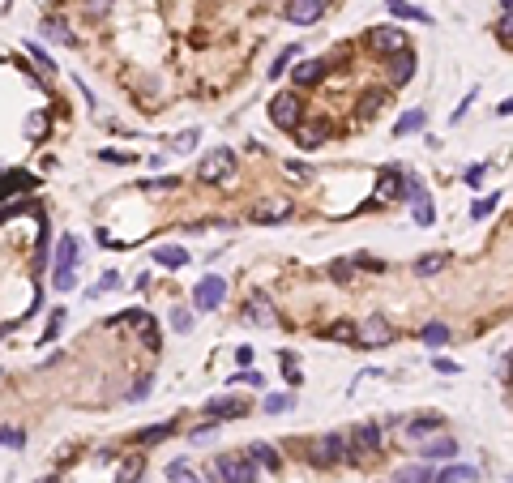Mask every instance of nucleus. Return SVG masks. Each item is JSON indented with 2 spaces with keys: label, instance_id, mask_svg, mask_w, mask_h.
<instances>
[{
  "label": "nucleus",
  "instance_id": "f257e3e1",
  "mask_svg": "<svg viewBox=\"0 0 513 483\" xmlns=\"http://www.w3.org/2000/svg\"><path fill=\"white\" fill-rule=\"evenodd\" d=\"M73 261H77V240H73V236H60V240H56V261H51L56 291H73V287H77V278H73Z\"/></svg>",
  "mask_w": 513,
  "mask_h": 483
},
{
  "label": "nucleus",
  "instance_id": "f03ea898",
  "mask_svg": "<svg viewBox=\"0 0 513 483\" xmlns=\"http://www.w3.org/2000/svg\"><path fill=\"white\" fill-rule=\"evenodd\" d=\"M389 342H394V326H389L381 312H372L368 321H359V326H355V347L381 351V347H389Z\"/></svg>",
  "mask_w": 513,
  "mask_h": 483
},
{
  "label": "nucleus",
  "instance_id": "7ed1b4c3",
  "mask_svg": "<svg viewBox=\"0 0 513 483\" xmlns=\"http://www.w3.org/2000/svg\"><path fill=\"white\" fill-rule=\"evenodd\" d=\"M231 172H235V154H231L227 146L210 150V154L201 158V167H197V176H201L205 184H223V180H231Z\"/></svg>",
  "mask_w": 513,
  "mask_h": 483
},
{
  "label": "nucleus",
  "instance_id": "20e7f679",
  "mask_svg": "<svg viewBox=\"0 0 513 483\" xmlns=\"http://www.w3.org/2000/svg\"><path fill=\"white\" fill-rule=\"evenodd\" d=\"M210 470L219 475V483H256V462L252 458H219Z\"/></svg>",
  "mask_w": 513,
  "mask_h": 483
},
{
  "label": "nucleus",
  "instance_id": "39448f33",
  "mask_svg": "<svg viewBox=\"0 0 513 483\" xmlns=\"http://www.w3.org/2000/svg\"><path fill=\"white\" fill-rule=\"evenodd\" d=\"M223 295H227V283H223V274H205L197 287H193V308H219L223 304Z\"/></svg>",
  "mask_w": 513,
  "mask_h": 483
},
{
  "label": "nucleus",
  "instance_id": "423d86ee",
  "mask_svg": "<svg viewBox=\"0 0 513 483\" xmlns=\"http://www.w3.org/2000/svg\"><path fill=\"white\" fill-rule=\"evenodd\" d=\"M299 116H304V107H299V98H295V94H278V98L270 103V120H274L278 129H295V124H299Z\"/></svg>",
  "mask_w": 513,
  "mask_h": 483
},
{
  "label": "nucleus",
  "instance_id": "0eeeda50",
  "mask_svg": "<svg viewBox=\"0 0 513 483\" xmlns=\"http://www.w3.org/2000/svg\"><path fill=\"white\" fill-rule=\"evenodd\" d=\"M321 13H325V0H287V22L295 26H313L321 22Z\"/></svg>",
  "mask_w": 513,
  "mask_h": 483
},
{
  "label": "nucleus",
  "instance_id": "6e6552de",
  "mask_svg": "<svg viewBox=\"0 0 513 483\" xmlns=\"http://www.w3.org/2000/svg\"><path fill=\"white\" fill-rule=\"evenodd\" d=\"M368 47H372V51H385V56H394V51L406 47V34H402L398 26H377V30H368Z\"/></svg>",
  "mask_w": 513,
  "mask_h": 483
},
{
  "label": "nucleus",
  "instance_id": "1a4fd4ad",
  "mask_svg": "<svg viewBox=\"0 0 513 483\" xmlns=\"http://www.w3.org/2000/svg\"><path fill=\"white\" fill-rule=\"evenodd\" d=\"M377 445H381V427H377V423H364V427L355 432V445H351V449H342V453H346L351 462H359V458H368Z\"/></svg>",
  "mask_w": 513,
  "mask_h": 483
},
{
  "label": "nucleus",
  "instance_id": "9d476101",
  "mask_svg": "<svg viewBox=\"0 0 513 483\" xmlns=\"http://www.w3.org/2000/svg\"><path fill=\"white\" fill-rule=\"evenodd\" d=\"M398 201V197H406V167H385L381 172V188H377V197L372 201Z\"/></svg>",
  "mask_w": 513,
  "mask_h": 483
},
{
  "label": "nucleus",
  "instance_id": "9b49d317",
  "mask_svg": "<svg viewBox=\"0 0 513 483\" xmlns=\"http://www.w3.org/2000/svg\"><path fill=\"white\" fill-rule=\"evenodd\" d=\"M389 77H394V86H406L410 77H415V56H410L406 47L389 56Z\"/></svg>",
  "mask_w": 513,
  "mask_h": 483
},
{
  "label": "nucleus",
  "instance_id": "f8f14e48",
  "mask_svg": "<svg viewBox=\"0 0 513 483\" xmlns=\"http://www.w3.org/2000/svg\"><path fill=\"white\" fill-rule=\"evenodd\" d=\"M325 137H330V124H321V120H313V124H295V141H299V150H317Z\"/></svg>",
  "mask_w": 513,
  "mask_h": 483
},
{
  "label": "nucleus",
  "instance_id": "ddd939ff",
  "mask_svg": "<svg viewBox=\"0 0 513 483\" xmlns=\"http://www.w3.org/2000/svg\"><path fill=\"white\" fill-rule=\"evenodd\" d=\"M248 321H252V326H274V312H270V295H261V291H256V295L248 300Z\"/></svg>",
  "mask_w": 513,
  "mask_h": 483
},
{
  "label": "nucleus",
  "instance_id": "4468645a",
  "mask_svg": "<svg viewBox=\"0 0 513 483\" xmlns=\"http://www.w3.org/2000/svg\"><path fill=\"white\" fill-rule=\"evenodd\" d=\"M338 458H342V437H338V432H330V437L321 441V449L313 453V462H317V466H334Z\"/></svg>",
  "mask_w": 513,
  "mask_h": 483
},
{
  "label": "nucleus",
  "instance_id": "2eb2a0df",
  "mask_svg": "<svg viewBox=\"0 0 513 483\" xmlns=\"http://www.w3.org/2000/svg\"><path fill=\"white\" fill-rule=\"evenodd\" d=\"M287 219H291V205H283V201H270L261 210H252V223H287Z\"/></svg>",
  "mask_w": 513,
  "mask_h": 483
},
{
  "label": "nucleus",
  "instance_id": "dca6fc26",
  "mask_svg": "<svg viewBox=\"0 0 513 483\" xmlns=\"http://www.w3.org/2000/svg\"><path fill=\"white\" fill-rule=\"evenodd\" d=\"M449 458H457V441H449V437H441V441H432V445H424V462H449Z\"/></svg>",
  "mask_w": 513,
  "mask_h": 483
},
{
  "label": "nucleus",
  "instance_id": "f3484780",
  "mask_svg": "<svg viewBox=\"0 0 513 483\" xmlns=\"http://www.w3.org/2000/svg\"><path fill=\"white\" fill-rule=\"evenodd\" d=\"M475 479H479V470H475V466H457V462H453V466H445L432 483H475Z\"/></svg>",
  "mask_w": 513,
  "mask_h": 483
},
{
  "label": "nucleus",
  "instance_id": "a211bd4d",
  "mask_svg": "<svg viewBox=\"0 0 513 483\" xmlns=\"http://www.w3.org/2000/svg\"><path fill=\"white\" fill-rule=\"evenodd\" d=\"M436 475H432V466L428 462H415V466H402L398 475H394V483H432Z\"/></svg>",
  "mask_w": 513,
  "mask_h": 483
},
{
  "label": "nucleus",
  "instance_id": "6ab92c4d",
  "mask_svg": "<svg viewBox=\"0 0 513 483\" xmlns=\"http://www.w3.org/2000/svg\"><path fill=\"white\" fill-rule=\"evenodd\" d=\"M205 415H214V419H240V415H244V402H235V398H214L210 406H205Z\"/></svg>",
  "mask_w": 513,
  "mask_h": 483
},
{
  "label": "nucleus",
  "instance_id": "aec40b11",
  "mask_svg": "<svg viewBox=\"0 0 513 483\" xmlns=\"http://www.w3.org/2000/svg\"><path fill=\"white\" fill-rule=\"evenodd\" d=\"M321 73H325V65L321 60H304V65H295V86H317L321 82Z\"/></svg>",
  "mask_w": 513,
  "mask_h": 483
},
{
  "label": "nucleus",
  "instance_id": "412c9836",
  "mask_svg": "<svg viewBox=\"0 0 513 483\" xmlns=\"http://www.w3.org/2000/svg\"><path fill=\"white\" fill-rule=\"evenodd\" d=\"M385 5H389V13H394V18H406V22H428V26H432V18H428L424 9H415V5H406V0H385Z\"/></svg>",
  "mask_w": 513,
  "mask_h": 483
},
{
  "label": "nucleus",
  "instance_id": "4be33fe9",
  "mask_svg": "<svg viewBox=\"0 0 513 483\" xmlns=\"http://www.w3.org/2000/svg\"><path fill=\"white\" fill-rule=\"evenodd\" d=\"M410 201H415V223H420V227H432V223H436V210H432V197H428V193H415Z\"/></svg>",
  "mask_w": 513,
  "mask_h": 483
},
{
  "label": "nucleus",
  "instance_id": "5701e85b",
  "mask_svg": "<svg viewBox=\"0 0 513 483\" xmlns=\"http://www.w3.org/2000/svg\"><path fill=\"white\" fill-rule=\"evenodd\" d=\"M154 261L167 265V270H180V265H188V252L184 248H154Z\"/></svg>",
  "mask_w": 513,
  "mask_h": 483
},
{
  "label": "nucleus",
  "instance_id": "b1692460",
  "mask_svg": "<svg viewBox=\"0 0 513 483\" xmlns=\"http://www.w3.org/2000/svg\"><path fill=\"white\" fill-rule=\"evenodd\" d=\"M167 479H171V483H201V479H197V470H193V466H188L184 458L167 462Z\"/></svg>",
  "mask_w": 513,
  "mask_h": 483
},
{
  "label": "nucleus",
  "instance_id": "393cba45",
  "mask_svg": "<svg viewBox=\"0 0 513 483\" xmlns=\"http://www.w3.org/2000/svg\"><path fill=\"white\" fill-rule=\"evenodd\" d=\"M248 458H252L256 466H266V470H278V453H274L270 445H261V441H256V445L248 449Z\"/></svg>",
  "mask_w": 513,
  "mask_h": 483
},
{
  "label": "nucleus",
  "instance_id": "a878e982",
  "mask_svg": "<svg viewBox=\"0 0 513 483\" xmlns=\"http://www.w3.org/2000/svg\"><path fill=\"white\" fill-rule=\"evenodd\" d=\"M436 427H441V415H420V419L406 423V432L410 437H428V432H436Z\"/></svg>",
  "mask_w": 513,
  "mask_h": 483
},
{
  "label": "nucleus",
  "instance_id": "bb28decb",
  "mask_svg": "<svg viewBox=\"0 0 513 483\" xmlns=\"http://www.w3.org/2000/svg\"><path fill=\"white\" fill-rule=\"evenodd\" d=\"M283 411H295V394H270L266 398V415H283Z\"/></svg>",
  "mask_w": 513,
  "mask_h": 483
},
{
  "label": "nucleus",
  "instance_id": "cd10ccee",
  "mask_svg": "<svg viewBox=\"0 0 513 483\" xmlns=\"http://www.w3.org/2000/svg\"><path fill=\"white\" fill-rule=\"evenodd\" d=\"M415 129H424V112H406V116L394 124V137H406V133H415Z\"/></svg>",
  "mask_w": 513,
  "mask_h": 483
},
{
  "label": "nucleus",
  "instance_id": "c85d7f7f",
  "mask_svg": "<svg viewBox=\"0 0 513 483\" xmlns=\"http://www.w3.org/2000/svg\"><path fill=\"white\" fill-rule=\"evenodd\" d=\"M436 270H445V252H432V257H420L415 261V274H424V278L436 274Z\"/></svg>",
  "mask_w": 513,
  "mask_h": 483
},
{
  "label": "nucleus",
  "instance_id": "c756f323",
  "mask_svg": "<svg viewBox=\"0 0 513 483\" xmlns=\"http://www.w3.org/2000/svg\"><path fill=\"white\" fill-rule=\"evenodd\" d=\"M171 437V423H159V427H145V432H137V445H154V441H167Z\"/></svg>",
  "mask_w": 513,
  "mask_h": 483
},
{
  "label": "nucleus",
  "instance_id": "7c9ffc66",
  "mask_svg": "<svg viewBox=\"0 0 513 483\" xmlns=\"http://www.w3.org/2000/svg\"><path fill=\"white\" fill-rule=\"evenodd\" d=\"M18 188H22V193H30V188H34V180H30V176H5V184H0V197H9V193H18Z\"/></svg>",
  "mask_w": 513,
  "mask_h": 483
},
{
  "label": "nucleus",
  "instance_id": "2f4dec72",
  "mask_svg": "<svg viewBox=\"0 0 513 483\" xmlns=\"http://www.w3.org/2000/svg\"><path fill=\"white\" fill-rule=\"evenodd\" d=\"M116 287H120V274H116V270H112V274H103V278H98V283H94V287H90V291H86V295H90V300H94V295H108V291H116Z\"/></svg>",
  "mask_w": 513,
  "mask_h": 483
},
{
  "label": "nucleus",
  "instance_id": "473e14b6",
  "mask_svg": "<svg viewBox=\"0 0 513 483\" xmlns=\"http://www.w3.org/2000/svg\"><path fill=\"white\" fill-rule=\"evenodd\" d=\"M424 342H428V347H445V342H449V330L441 326V321H432V326L424 330Z\"/></svg>",
  "mask_w": 513,
  "mask_h": 483
},
{
  "label": "nucleus",
  "instance_id": "72a5a7b5",
  "mask_svg": "<svg viewBox=\"0 0 513 483\" xmlns=\"http://www.w3.org/2000/svg\"><path fill=\"white\" fill-rule=\"evenodd\" d=\"M43 34H47L51 43H73V34L65 30V22H43Z\"/></svg>",
  "mask_w": 513,
  "mask_h": 483
},
{
  "label": "nucleus",
  "instance_id": "f704fd0d",
  "mask_svg": "<svg viewBox=\"0 0 513 483\" xmlns=\"http://www.w3.org/2000/svg\"><path fill=\"white\" fill-rule=\"evenodd\" d=\"M500 205V193H492V197H479L475 205H471V214H475V219H488V214Z\"/></svg>",
  "mask_w": 513,
  "mask_h": 483
},
{
  "label": "nucleus",
  "instance_id": "c9c22d12",
  "mask_svg": "<svg viewBox=\"0 0 513 483\" xmlns=\"http://www.w3.org/2000/svg\"><path fill=\"white\" fill-rule=\"evenodd\" d=\"M43 133H47V116H43V112H34V116L26 120V137H30V141H39Z\"/></svg>",
  "mask_w": 513,
  "mask_h": 483
},
{
  "label": "nucleus",
  "instance_id": "e433bc0d",
  "mask_svg": "<svg viewBox=\"0 0 513 483\" xmlns=\"http://www.w3.org/2000/svg\"><path fill=\"white\" fill-rule=\"evenodd\" d=\"M60 326H65V308H56V312H51V321H47V330H43V342H56Z\"/></svg>",
  "mask_w": 513,
  "mask_h": 483
},
{
  "label": "nucleus",
  "instance_id": "4c0bfd02",
  "mask_svg": "<svg viewBox=\"0 0 513 483\" xmlns=\"http://www.w3.org/2000/svg\"><path fill=\"white\" fill-rule=\"evenodd\" d=\"M351 270H359L355 257H346V261H334V265H330V274H334L338 283H346V278H351Z\"/></svg>",
  "mask_w": 513,
  "mask_h": 483
},
{
  "label": "nucleus",
  "instance_id": "58836bf2",
  "mask_svg": "<svg viewBox=\"0 0 513 483\" xmlns=\"http://www.w3.org/2000/svg\"><path fill=\"white\" fill-rule=\"evenodd\" d=\"M137 475H141V458H129V462L120 466V479H116V483H137Z\"/></svg>",
  "mask_w": 513,
  "mask_h": 483
},
{
  "label": "nucleus",
  "instance_id": "ea45409f",
  "mask_svg": "<svg viewBox=\"0 0 513 483\" xmlns=\"http://www.w3.org/2000/svg\"><path fill=\"white\" fill-rule=\"evenodd\" d=\"M231 381H240V385H256V389L266 385V377H261V372H252V368H240V372H235Z\"/></svg>",
  "mask_w": 513,
  "mask_h": 483
},
{
  "label": "nucleus",
  "instance_id": "a19ab883",
  "mask_svg": "<svg viewBox=\"0 0 513 483\" xmlns=\"http://www.w3.org/2000/svg\"><path fill=\"white\" fill-rule=\"evenodd\" d=\"M291 60H295V47H287V51H278V60H274V69H270V77H283Z\"/></svg>",
  "mask_w": 513,
  "mask_h": 483
},
{
  "label": "nucleus",
  "instance_id": "79ce46f5",
  "mask_svg": "<svg viewBox=\"0 0 513 483\" xmlns=\"http://www.w3.org/2000/svg\"><path fill=\"white\" fill-rule=\"evenodd\" d=\"M171 326H176L180 334H188V330H193V312H184V308H176V312H171Z\"/></svg>",
  "mask_w": 513,
  "mask_h": 483
},
{
  "label": "nucleus",
  "instance_id": "37998d69",
  "mask_svg": "<svg viewBox=\"0 0 513 483\" xmlns=\"http://www.w3.org/2000/svg\"><path fill=\"white\" fill-rule=\"evenodd\" d=\"M330 338L346 342V338H355V326H351V321H338V326H330Z\"/></svg>",
  "mask_w": 513,
  "mask_h": 483
},
{
  "label": "nucleus",
  "instance_id": "c03bdc74",
  "mask_svg": "<svg viewBox=\"0 0 513 483\" xmlns=\"http://www.w3.org/2000/svg\"><path fill=\"white\" fill-rule=\"evenodd\" d=\"M22 441H26V437L18 432V427H5V432H0V445H13V449H18Z\"/></svg>",
  "mask_w": 513,
  "mask_h": 483
},
{
  "label": "nucleus",
  "instance_id": "a18cd8bd",
  "mask_svg": "<svg viewBox=\"0 0 513 483\" xmlns=\"http://www.w3.org/2000/svg\"><path fill=\"white\" fill-rule=\"evenodd\" d=\"M496 30H500V39H505V43H513V9L500 18V26H496Z\"/></svg>",
  "mask_w": 513,
  "mask_h": 483
},
{
  "label": "nucleus",
  "instance_id": "49530a36",
  "mask_svg": "<svg viewBox=\"0 0 513 483\" xmlns=\"http://www.w3.org/2000/svg\"><path fill=\"white\" fill-rule=\"evenodd\" d=\"M308 172H313L308 163H287V176H291V180H308Z\"/></svg>",
  "mask_w": 513,
  "mask_h": 483
},
{
  "label": "nucleus",
  "instance_id": "de8ad7c7",
  "mask_svg": "<svg viewBox=\"0 0 513 483\" xmlns=\"http://www.w3.org/2000/svg\"><path fill=\"white\" fill-rule=\"evenodd\" d=\"M141 342H145V347H154V351H159V330H154V326H145V330H141Z\"/></svg>",
  "mask_w": 513,
  "mask_h": 483
},
{
  "label": "nucleus",
  "instance_id": "09e8293b",
  "mask_svg": "<svg viewBox=\"0 0 513 483\" xmlns=\"http://www.w3.org/2000/svg\"><path fill=\"white\" fill-rule=\"evenodd\" d=\"M193 146H197V133H180L176 137V150H193Z\"/></svg>",
  "mask_w": 513,
  "mask_h": 483
},
{
  "label": "nucleus",
  "instance_id": "8fccbe9b",
  "mask_svg": "<svg viewBox=\"0 0 513 483\" xmlns=\"http://www.w3.org/2000/svg\"><path fill=\"white\" fill-rule=\"evenodd\" d=\"M483 172H488L483 163H479V167H471V172H467V184H475V188H479V180H483Z\"/></svg>",
  "mask_w": 513,
  "mask_h": 483
},
{
  "label": "nucleus",
  "instance_id": "3c124183",
  "mask_svg": "<svg viewBox=\"0 0 513 483\" xmlns=\"http://www.w3.org/2000/svg\"><path fill=\"white\" fill-rule=\"evenodd\" d=\"M235 359H240V368H248V363H252V347H240Z\"/></svg>",
  "mask_w": 513,
  "mask_h": 483
},
{
  "label": "nucleus",
  "instance_id": "603ef678",
  "mask_svg": "<svg viewBox=\"0 0 513 483\" xmlns=\"http://www.w3.org/2000/svg\"><path fill=\"white\" fill-rule=\"evenodd\" d=\"M90 13H94V18H103V13H108V0H90Z\"/></svg>",
  "mask_w": 513,
  "mask_h": 483
},
{
  "label": "nucleus",
  "instance_id": "864d4df0",
  "mask_svg": "<svg viewBox=\"0 0 513 483\" xmlns=\"http://www.w3.org/2000/svg\"><path fill=\"white\" fill-rule=\"evenodd\" d=\"M496 116H513V98H505V103L496 107Z\"/></svg>",
  "mask_w": 513,
  "mask_h": 483
},
{
  "label": "nucleus",
  "instance_id": "5fc2aeb1",
  "mask_svg": "<svg viewBox=\"0 0 513 483\" xmlns=\"http://www.w3.org/2000/svg\"><path fill=\"white\" fill-rule=\"evenodd\" d=\"M500 5H505V13H509V9H513V0H500Z\"/></svg>",
  "mask_w": 513,
  "mask_h": 483
},
{
  "label": "nucleus",
  "instance_id": "6e6d98bb",
  "mask_svg": "<svg viewBox=\"0 0 513 483\" xmlns=\"http://www.w3.org/2000/svg\"><path fill=\"white\" fill-rule=\"evenodd\" d=\"M43 483H56V479H51V475H47V479H43Z\"/></svg>",
  "mask_w": 513,
  "mask_h": 483
}]
</instances>
